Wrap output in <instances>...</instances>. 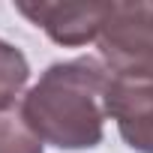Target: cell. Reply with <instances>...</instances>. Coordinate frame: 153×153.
Returning a JSON list of instances; mask_svg holds the SVG:
<instances>
[{
    "instance_id": "6da1fadb",
    "label": "cell",
    "mask_w": 153,
    "mask_h": 153,
    "mask_svg": "<svg viewBox=\"0 0 153 153\" xmlns=\"http://www.w3.org/2000/svg\"><path fill=\"white\" fill-rule=\"evenodd\" d=\"M108 84L111 72L102 60H60L39 75L18 108L42 144L57 150H93L105 135Z\"/></svg>"
},
{
    "instance_id": "8992f818",
    "label": "cell",
    "mask_w": 153,
    "mask_h": 153,
    "mask_svg": "<svg viewBox=\"0 0 153 153\" xmlns=\"http://www.w3.org/2000/svg\"><path fill=\"white\" fill-rule=\"evenodd\" d=\"M42 147L21 108H0V153H42Z\"/></svg>"
},
{
    "instance_id": "3957f363",
    "label": "cell",
    "mask_w": 153,
    "mask_h": 153,
    "mask_svg": "<svg viewBox=\"0 0 153 153\" xmlns=\"http://www.w3.org/2000/svg\"><path fill=\"white\" fill-rule=\"evenodd\" d=\"M111 3H15V9L42 27L51 42L63 48H81L99 39Z\"/></svg>"
},
{
    "instance_id": "277c9868",
    "label": "cell",
    "mask_w": 153,
    "mask_h": 153,
    "mask_svg": "<svg viewBox=\"0 0 153 153\" xmlns=\"http://www.w3.org/2000/svg\"><path fill=\"white\" fill-rule=\"evenodd\" d=\"M105 111L135 153H153V78L111 75Z\"/></svg>"
},
{
    "instance_id": "7a4b0ae2",
    "label": "cell",
    "mask_w": 153,
    "mask_h": 153,
    "mask_svg": "<svg viewBox=\"0 0 153 153\" xmlns=\"http://www.w3.org/2000/svg\"><path fill=\"white\" fill-rule=\"evenodd\" d=\"M96 45L111 75L153 78V3H111Z\"/></svg>"
},
{
    "instance_id": "5b68a950",
    "label": "cell",
    "mask_w": 153,
    "mask_h": 153,
    "mask_svg": "<svg viewBox=\"0 0 153 153\" xmlns=\"http://www.w3.org/2000/svg\"><path fill=\"white\" fill-rule=\"evenodd\" d=\"M30 81V63L21 48L0 39V108H15L18 96Z\"/></svg>"
}]
</instances>
